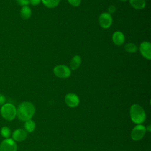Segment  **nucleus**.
Instances as JSON below:
<instances>
[{"mask_svg": "<svg viewBox=\"0 0 151 151\" xmlns=\"http://www.w3.org/2000/svg\"><path fill=\"white\" fill-rule=\"evenodd\" d=\"M35 111V107L32 103L29 101H24L18 106L17 109V115L19 120L25 122L32 118Z\"/></svg>", "mask_w": 151, "mask_h": 151, "instance_id": "obj_1", "label": "nucleus"}, {"mask_svg": "<svg viewBox=\"0 0 151 151\" xmlns=\"http://www.w3.org/2000/svg\"><path fill=\"white\" fill-rule=\"evenodd\" d=\"M131 120L136 124H140L146 119V113L143 109L139 104H133L130 110Z\"/></svg>", "mask_w": 151, "mask_h": 151, "instance_id": "obj_2", "label": "nucleus"}, {"mask_svg": "<svg viewBox=\"0 0 151 151\" xmlns=\"http://www.w3.org/2000/svg\"><path fill=\"white\" fill-rule=\"evenodd\" d=\"M1 114L5 120H12L17 116V109L11 103L4 104L1 109Z\"/></svg>", "mask_w": 151, "mask_h": 151, "instance_id": "obj_3", "label": "nucleus"}, {"mask_svg": "<svg viewBox=\"0 0 151 151\" xmlns=\"http://www.w3.org/2000/svg\"><path fill=\"white\" fill-rule=\"evenodd\" d=\"M54 74L55 76L61 78H66L71 75L70 68L65 65H58L53 69Z\"/></svg>", "mask_w": 151, "mask_h": 151, "instance_id": "obj_4", "label": "nucleus"}, {"mask_svg": "<svg viewBox=\"0 0 151 151\" xmlns=\"http://www.w3.org/2000/svg\"><path fill=\"white\" fill-rule=\"evenodd\" d=\"M146 129V127L142 124H138L136 126L131 132V138L133 140H139L143 138L145 134Z\"/></svg>", "mask_w": 151, "mask_h": 151, "instance_id": "obj_5", "label": "nucleus"}, {"mask_svg": "<svg viewBox=\"0 0 151 151\" xmlns=\"http://www.w3.org/2000/svg\"><path fill=\"white\" fill-rule=\"evenodd\" d=\"M112 17L109 12H103L99 17V24L101 28L104 29L109 28L112 24Z\"/></svg>", "mask_w": 151, "mask_h": 151, "instance_id": "obj_6", "label": "nucleus"}, {"mask_svg": "<svg viewBox=\"0 0 151 151\" xmlns=\"http://www.w3.org/2000/svg\"><path fill=\"white\" fill-rule=\"evenodd\" d=\"M17 146L12 139H6L0 144V151H17Z\"/></svg>", "mask_w": 151, "mask_h": 151, "instance_id": "obj_7", "label": "nucleus"}, {"mask_svg": "<svg viewBox=\"0 0 151 151\" xmlns=\"http://www.w3.org/2000/svg\"><path fill=\"white\" fill-rule=\"evenodd\" d=\"M139 50L142 56L147 60L151 59V44L148 41L142 42L139 47Z\"/></svg>", "mask_w": 151, "mask_h": 151, "instance_id": "obj_8", "label": "nucleus"}, {"mask_svg": "<svg viewBox=\"0 0 151 151\" xmlns=\"http://www.w3.org/2000/svg\"><path fill=\"white\" fill-rule=\"evenodd\" d=\"M79 98L77 94L74 93H68L65 97V103L70 107H77L79 104Z\"/></svg>", "mask_w": 151, "mask_h": 151, "instance_id": "obj_9", "label": "nucleus"}, {"mask_svg": "<svg viewBox=\"0 0 151 151\" xmlns=\"http://www.w3.org/2000/svg\"><path fill=\"white\" fill-rule=\"evenodd\" d=\"M112 41L116 45L120 46L122 45L125 41V37L123 33L119 31L114 32L112 35Z\"/></svg>", "mask_w": 151, "mask_h": 151, "instance_id": "obj_10", "label": "nucleus"}, {"mask_svg": "<svg viewBox=\"0 0 151 151\" xmlns=\"http://www.w3.org/2000/svg\"><path fill=\"white\" fill-rule=\"evenodd\" d=\"M27 132L25 130L18 129L15 130L12 133V138L14 140L18 142H21L27 138Z\"/></svg>", "mask_w": 151, "mask_h": 151, "instance_id": "obj_11", "label": "nucleus"}, {"mask_svg": "<svg viewBox=\"0 0 151 151\" xmlns=\"http://www.w3.org/2000/svg\"><path fill=\"white\" fill-rule=\"evenodd\" d=\"M81 62V59L80 55H74L70 61V68L73 70H76L80 66Z\"/></svg>", "mask_w": 151, "mask_h": 151, "instance_id": "obj_12", "label": "nucleus"}, {"mask_svg": "<svg viewBox=\"0 0 151 151\" xmlns=\"http://www.w3.org/2000/svg\"><path fill=\"white\" fill-rule=\"evenodd\" d=\"M131 6L136 9H142L145 7V0H129Z\"/></svg>", "mask_w": 151, "mask_h": 151, "instance_id": "obj_13", "label": "nucleus"}, {"mask_svg": "<svg viewBox=\"0 0 151 151\" xmlns=\"http://www.w3.org/2000/svg\"><path fill=\"white\" fill-rule=\"evenodd\" d=\"M31 9L28 5L22 6L20 10L21 16L24 19H29L31 16Z\"/></svg>", "mask_w": 151, "mask_h": 151, "instance_id": "obj_14", "label": "nucleus"}, {"mask_svg": "<svg viewBox=\"0 0 151 151\" xmlns=\"http://www.w3.org/2000/svg\"><path fill=\"white\" fill-rule=\"evenodd\" d=\"M24 127L26 131H27L28 132L31 133L35 130V122L31 119L25 121V123L24 124Z\"/></svg>", "mask_w": 151, "mask_h": 151, "instance_id": "obj_15", "label": "nucleus"}, {"mask_svg": "<svg viewBox=\"0 0 151 151\" xmlns=\"http://www.w3.org/2000/svg\"><path fill=\"white\" fill-rule=\"evenodd\" d=\"M41 1L46 7L49 8L56 7L60 2V0H41Z\"/></svg>", "mask_w": 151, "mask_h": 151, "instance_id": "obj_16", "label": "nucleus"}, {"mask_svg": "<svg viewBox=\"0 0 151 151\" xmlns=\"http://www.w3.org/2000/svg\"><path fill=\"white\" fill-rule=\"evenodd\" d=\"M124 49L126 51L130 52V53H133L136 52L137 50V47L133 43L130 42L127 43L124 46Z\"/></svg>", "mask_w": 151, "mask_h": 151, "instance_id": "obj_17", "label": "nucleus"}, {"mask_svg": "<svg viewBox=\"0 0 151 151\" xmlns=\"http://www.w3.org/2000/svg\"><path fill=\"white\" fill-rule=\"evenodd\" d=\"M1 134L4 138L8 139L11 135V130L6 126L2 127L1 129Z\"/></svg>", "mask_w": 151, "mask_h": 151, "instance_id": "obj_18", "label": "nucleus"}, {"mask_svg": "<svg viewBox=\"0 0 151 151\" xmlns=\"http://www.w3.org/2000/svg\"><path fill=\"white\" fill-rule=\"evenodd\" d=\"M68 3L73 6H78L81 3V0H67Z\"/></svg>", "mask_w": 151, "mask_h": 151, "instance_id": "obj_19", "label": "nucleus"}, {"mask_svg": "<svg viewBox=\"0 0 151 151\" xmlns=\"http://www.w3.org/2000/svg\"><path fill=\"white\" fill-rule=\"evenodd\" d=\"M17 3L21 6H27L29 4L30 0H16Z\"/></svg>", "mask_w": 151, "mask_h": 151, "instance_id": "obj_20", "label": "nucleus"}, {"mask_svg": "<svg viewBox=\"0 0 151 151\" xmlns=\"http://www.w3.org/2000/svg\"><path fill=\"white\" fill-rule=\"evenodd\" d=\"M116 10V8L115 7V6L114 5H110L109 8H108V11L109 14H112V13H114L115 11Z\"/></svg>", "mask_w": 151, "mask_h": 151, "instance_id": "obj_21", "label": "nucleus"}, {"mask_svg": "<svg viewBox=\"0 0 151 151\" xmlns=\"http://www.w3.org/2000/svg\"><path fill=\"white\" fill-rule=\"evenodd\" d=\"M41 0H30L29 3L33 6H37L40 4Z\"/></svg>", "mask_w": 151, "mask_h": 151, "instance_id": "obj_22", "label": "nucleus"}, {"mask_svg": "<svg viewBox=\"0 0 151 151\" xmlns=\"http://www.w3.org/2000/svg\"><path fill=\"white\" fill-rule=\"evenodd\" d=\"M5 101V97H4V95L0 93V105L4 104Z\"/></svg>", "mask_w": 151, "mask_h": 151, "instance_id": "obj_23", "label": "nucleus"}, {"mask_svg": "<svg viewBox=\"0 0 151 151\" xmlns=\"http://www.w3.org/2000/svg\"><path fill=\"white\" fill-rule=\"evenodd\" d=\"M147 129L148 131H149V132H150V126L149 125V126L147 127Z\"/></svg>", "mask_w": 151, "mask_h": 151, "instance_id": "obj_24", "label": "nucleus"}, {"mask_svg": "<svg viewBox=\"0 0 151 151\" xmlns=\"http://www.w3.org/2000/svg\"><path fill=\"white\" fill-rule=\"evenodd\" d=\"M120 1H123V2H124V1H126L127 0H120Z\"/></svg>", "mask_w": 151, "mask_h": 151, "instance_id": "obj_25", "label": "nucleus"}]
</instances>
